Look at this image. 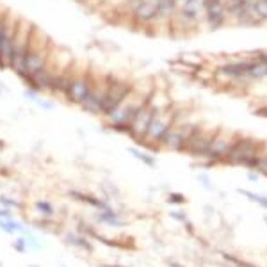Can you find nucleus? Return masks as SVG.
I'll use <instances>...</instances> for the list:
<instances>
[{"label":"nucleus","instance_id":"1","mask_svg":"<svg viewBox=\"0 0 267 267\" xmlns=\"http://www.w3.org/2000/svg\"><path fill=\"white\" fill-rule=\"evenodd\" d=\"M260 155H262V150L258 141L250 137H237L230 153H228L227 160L230 164H237V166L257 169L258 164H260Z\"/></svg>","mask_w":267,"mask_h":267},{"label":"nucleus","instance_id":"2","mask_svg":"<svg viewBox=\"0 0 267 267\" xmlns=\"http://www.w3.org/2000/svg\"><path fill=\"white\" fill-rule=\"evenodd\" d=\"M41 36H43V34L34 27L32 37H31V47H29L27 57H25V63H24L25 75H37L39 71H43L45 68H47L48 61H50V41H48L47 37L43 43H39Z\"/></svg>","mask_w":267,"mask_h":267},{"label":"nucleus","instance_id":"3","mask_svg":"<svg viewBox=\"0 0 267 267\" xmlns=\"http://www.w3.org/2000/svg\"><path fill=\"white\" fill-rule=\"evenodd\" d=\"M34 25L31 22H25L24 18H20L18 22V31H16V39H14V48H13V57H11V70L16 75L24 77V63L27 57L29 47H31V37H32Z\"/></svg>","mask_w":267,"mask_h":267},{"label":"nucleus","instance_id":"4","mask_svg":"<svg viewBox=\"0 0 267 267\" xmlns=\"http://www.w3.org/2000/svg\"><path fill=\"white\" fill-rule=\"evenodd\" d=\"M176 121V114L171 109H155V114H153L150 127L145 134L142 141L148 142V145H160L164 139V135L169 132L173 125Z\"/></svg>","mask_w":267,"mask_h":267},{"label":"nucleus","instance_id":"5","mask_svg":"<svg viewBox=\"0 0 267 267\" xmlns=\"http://www.w3.org/2000/svg\"><path fill=\"white\" fill-rule=\"evenodd\" d=\"M134 89V86L127 80H119V78H109L107 93H105L104 105H101V114L109 116L127 96L130 95V91Z\"/></svg>","mask_w":267,"mask_h":267},{"label":"nucleus","instance_id":"6","mask_svg":"<svg viewBox=\"0 0 267 267\" xmlns=\"http://www.w3.org/2000/svg\"><path fill=\"white\" fill-rule=\"evenodd\" d=\"M18 22H20V18H16L14 14L7 13L4 32H2V37H0V68H11V57H13V48H14V39H16Z\"/></svg>","mask_w":267,"mask_h":267},{"label":"nucleus","instance_id":"7","mask_svg":"<svg viewBox=\"0 0 267 267\" xmlns=\"http://www.w3.org/2000/svg\"><path fill=\"white\" fill-rule=\"evenodd\" d=\"M198 127L193 123H182L175 121V125L169 129V132L164 135L160 146H164L166 150H175V152H182L186 148L187 141L193 137V134L196 132Z\"/></svg>","mask_w":267,"mask_h":267},{"label":"nucleus","instance_id":"8","mask_svg":"<svg viewBox=\"0 0 267 267\" xmlns=\"http://www.w3.org/2000/svg\"><path fill=\"white\" fill-rule=\"evenodd\" d=\"M235 135L234 134H227V132H221L217 130L216 137H214L212 145L209 148V153H207L205 159L212 160V162H217V160H227L228 153H230L232 146L235 142Z\"/></svg>","mask_w":267,"mask_h":267},{"label":"nucleus","instance_id":"9","mask_svg":"<svg viewBox=\"0 0 267 267\" xmlns=\"http://www.w3.org/2000/svg\"><path fill=\"white\" fill-rule=\"evenodd\" d=\"M91 80H89L88 75H73L71 77V82L68 86V91H66V98L71 101V104H77L82 105L88 96L91 95Z\"/></svg>","mask_w":267,"mask_h":267},{"label":"nucleus","instance_id":"10","mask_svg":"<svg viewBox=\"0 0 267 267\" xmlns=\"http://www.w3.org/2000/svg\"><path fill=\"white\" fill-rule=\"evenodd\" d=\"M216 134H217V130L207 132V130L196 129V132L193 134V137L187 141L183 152L191 153L193 157H207V153H209V148H210V145H212Z\"/></svg>","mask_w":267,"mask_h":267},{"label":"nucleus","instance_id":"11","mask_svg":"<svg viewBox=\"0 0 267 267\" xmlns=\"http://www.w3.org/2000/svg\"><path fill=\"white\" fill-rule=\"evenodd\" d=\"M153 114H155V107H153V104L148 100L141 109H139V112L132 119L129 134L137 139V141H142L146 130H148V127H150V121H152V118H153Z\"/></svg>","mask_w":267,"mask_h":267},{"label":"nucleus","instance_id":"12","mask_svg":"<svg viewBox=\"0 0 267 267\" xmlns=\"http://www.w3.org/2000/svg\"><path fill=\"white\" fill-rule=\"evenodd\" d=\"M203 7L207 9V18L209 24L221 25L224 22V13H227V4L223 0H203Z\"/></svg>","mask_w":267,"mask_h":267},{"label":"nucleus","instance_id":"13","mask_svg":"<svg viewBox=\"0 0 267 267\" xmlns=\"http://www.w3.org/2000/svg\"><path fill=\"white\" fill-rule=\"evenodd\" d=\"M248 77L250 78H264V77H267V61H264V59L248 61Z\"/></svg>","mask_w":267,"mask_h":267},{"label":"nucleus","instance_id":"14","mask_svg":"<svg viewBox=\"0 0 267 267\" xmlns=\"http://www.w3.org/2000/svg\"><path fill=\"white\" fill-rule=\"evenodd\" d=\"M98 219L105 224H111V227H123V224H125V221L119 219L112 209L111 210H104V212L98 216Z\"/></svg>","mask_w":267,"mask_h":267},{"label":"nucleus","instance_id":"15","mask_svg":"<svg viewBox=\"0 0 267 267\" xmlns=\"http://www.w3.org/2000/svg\"><path fill=\"white\" fill-rule=\"evenodd\" d=\"M176 0H159V16H168L176 9Z\"/></svg>","mask_w":267,"mask_h":267},{"label":"nucleus","instance_id":"16","mask_svg":"<svg viewBox=\"0 0 267 267\" xmlns=\"http://www.w3.org/2000/svg\"><path fill=\"white\" fill-rule=\"evenodd\" d=\"M0 228L7 234H13V232L20 230L22 224H18L16 221H13L11 217H0Z\"/></svg>","mask_w":267,"mask_h":267},{"label":"nucleus","instance_id":"17","mask_svg":"<svg viewBox=\"0 0 267 267\" xmlns=\"http://www.w3.org/2000/svg\"><path fill=\"white\" fill-rule=\"evenodd\" d=\"M239 193L242 194V196H246L248 200L258 203L260 207H264V209H267V196H262V194H255V193H250V191L246 189H239Z\"/></svg>","mask_w":267,"mask_h":267},{"label":"nucleus","instance_id":"18","mask_svg":"<svg viewBox=\"0 0 267 267\" xmlns=\"http://www.w3.org/2000/svg\"><path fill=\"white\" fill-rule=\"evenodd\" d=\"M66 240L70 244H73V246H80V248H84V250H88V251H91L93 248H91V244L88 242V240L84 239L82 235H75V234H70L66 237Z\"/></svg>","mask_w":267,"mask_h":267},{"label":"nucleus","instance_id":"19","mask_svg":"<svg viewBox=\"0 0 267 267\" xmlns=\"http://www.w3.org/2000/svg\"><path fill=\"white\" fill-rule=\"evenodd\" d=\"M130 153L135 157V159H139L141 162H145L146 166H150V168H153L155 166V159H153L152 155H148V153H145V152H139V150H135V148H130Z\"/></svg>","mask_w":267,"mask_h":267},{"label":"nucleus","instance_id":"20","mask_svg":"<svg viewBox=\"0 0 267 267\" xmlns=\"http://www.w3.org/2000/svg\"><path fill=\"white\" fill-rule=\"evenodd\" d=\"M253 11L258 18L267 20V0H257V2L253 4Z\"/></svg>","mask_w":267,"mask_h":267},{"label":"nucleus","instance_id":"21","mask_svg":"<svg viewBox=\"0 0 267 267\" xmlns=\"http://www.w3.org/2000/svg\"><path fill=\"white\" fill-rule=\"evenodd\" d=\"M36 209L39 210V212H43L45 216H52V214H54V207H52L50 203H47V201H37Z\"/></svg>","mask_w":267,"mask_h":267},{"label":"nucleus","instance_id":"22","mask_svg":"<svg viewBox=\"0 0 267 267\" xmlns=\"http://www.w3.org/2000/svg\"><path fill=\"white\" fill-rule=\"evenodd\" d=\"M258 171L264 173V175H267V153H262L260 155V164H258Z\"/></svg>","mask_w":267,"mask_h":267},{"label":"nucleus","instance_id":"23","mask_svg":"<svg viewBox=\"0 0 267 267\" xmlns=\"http://www.w3.org/2000/svg\"><path fill=\"white\" fill-rule=\"evenodd\" d=\"M7 13H9V11H6V9L0 11V37H2V32H4V25H6Z\"/></svg>","mask_w":267,"mask_h":267},{"label":"nucleus","instance_id":"24","mask_svg":"<svg viewBox=\"0 0 267 267\" xmlns=\"http://www.w3.org/2000/svg\"><path fill=\"white\" fill-rule=\"evenodd\" d=\"M169 214H171V217H175L176 221H182V223H186V221H187V217H186V214H183V212H178V210H171Z\"/></svg>","mask_w":267,"mask_h":267},{"label":"nucleus","instance_id":"25","mask_svg":"<svg viewBox=\"0 0 267 267\" xmlns=\"http://www.w3.org/2000/svg\"><path fill=\"white\" fill-rule=\"evenodd\" d=\"M0 203H4L6 207H16V209H20V203L14 201V200H9V198H0Z\"/></svg>","mask_w":267,"mask_h":267},{"label":"nucleus","instance_id":"26","mask_svg":"<svg viewBox=\"0 0 267 267\" xmlns=\"http://www.w3.org/2000/svg\"><path fill=\"white\" fill-rule=\"evenodd\" d=\"M36 101H37V104H39V105H41V107H43V109H47V111H50V109H54V104H52V101H48V100L37 98Z\"/></svg>","mask_w":267,"mask_h":267},{"label":"nucleus","instance_id":"27","mask_svg":"<svg viewBox=\"0 0 267 267\" xmlns=\"http://www.w3.org/2000/svg\"><path fill=\"white\" fill-rule=\"evenodd\" d=\"M14 246H16L18 251H25V246H27V242H25V239H18Z\"/></svg>","mask_w":267,"mask_h":267},{"label":"nucleus","instance_id":"28","mask_svg":"<svg viewBox=\"0 0 267 267\" xmlns=\"http://www.w3.org/2000/svg\"><path fill=\"white\" fill-rule=\"evenodd\" d=\"M169 200H171V201H178V203H183V200H186V198H183L182 194H171V196H169Z\"/></svg>","mask_w":267,"mask_h":267},{"label":"nucleus","instance_id":"29","mask_svg":"<svg viewBox=\"0 0 267 267\" xmlns=\"http://www.w3.org/2000/svg\"><path fill=\"white\" fill-rule=\"evenodd\" d=\"M248 180H250V182H257V180H258V176L255 175L253 171H250V173H248Z\"/></svg>","mask_w":267,"mask_h":267},{"label":"nucleus","instance_id":"30","mask_svg":"<svg viewBox=\"0 0 267 267\" xmlns=\"http://www.w3.org/2000/svg\"><path fill=\"white\" fill-rule=\"evenodd\" d=\"M169 267H183V265H178V264H175V262H169Z\"/></svg>","mask_w":267,"mask_h":267},{"label":"nucleus","instance_id":"31","mask_svg":"<svg viewBox=\"0 0 267 267\" xmlns=\"http://www.w3.org/2000/svg\"><path fill=\"white\" fill-rule=\"evenodd\" d=\"M105 267H119V265H105Z\"/></svg>","mask_w":267,"mask_h":267},{"label":"nucleus","instance_id":"32","mask_svg":"<svg viewBox=\"0 0 267 267\" xmlns=\"http://www.w3.org/2000/svg\"><path fill=\"white\" fill-rule=\"evenodd\" d=\"M31 267H39V265H31Z\"/></svg>","mask_w":267,"mask_h":267}]
</instances>
